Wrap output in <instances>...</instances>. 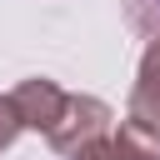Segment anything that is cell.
Returning <instances> with one entry per match:
<instances>
[{"mask_svg":"<svg viewBox=\"0 0 160 160\" xmlns=\"http://www.w3.org/2000/svg\"><path fill=\"white\" fill-rule=\"evenodd\" d=\"M145 160H160V140H155V145H150V155H145Z\"/></svg>","mask_w":160,"mask_h":160,"instance_id":"cell-6","label":"cell"},{"mask_svg":"<svg viewBox=\"0 0 160 160\" xmlns=\"http://www.w3.org/2000/svg\"><path fill=\"white\" fill-rule=\"evenodd\" d=\"M125 125L145 140H160V35L145 40L135 90H130V105H125Z\"/></svg>","mask_w":160,"mask_h":160,"instance_id":"cell-2","label":"cell"},{"mask_svg":"<svg viewBox=\"0 0 160 160\" xmlns=\"http://www.w3.org/2000/svg\"><path fill=\"white\" fill-rule=\"evenodd\" d=\"M20 130H25V115H20L15 95H0V150H10L20 140Z\"/></svg>","mask_w":160,"mask_h":160,"instance_id":"cell-5","label":"cell"},{"mask_svg":"<svg viewBox=\"0 0 160 160\" xmlns=\"http://www.w3.org/2000/svg\"><path fill=\"white\" fill-rule=\"evenodd\" d=\"M15 105H20V115H25V130H35V135H45L50 125H55V115H60V105H65V85H55V80H45V75H30V80H20L15 90Z\"/></svg>","mask_w":160,"mask_h":160,"instance_id":"cell-3","label":"cell"},{"mask_svg":"<svg viewBox=\"0 0 160 160\" xmlns=\"http://www.w3.org/2000/svg\"><path fill=\"white\" fill-rule=\"evenodd\" d=\"M110 130H115V110L100 95H75L70 90L65 105H60V115H55V125L45 130V145L60 150V155H75V150H85L90 140H100Z\"/></svg>","mask_w":160,"mask_h":160,"instance_id":"cell-1","label":"cell"},{"mask_svg":"<svg viewBox=\"0 0 160 160\" xmlns=\"http://www.w3.org/2000/svg\"><path fill=\"white\" fill-rule=\"evenodd\" d=\"M125 20H130V30H140L145 40L160 35V0H125Z\"/></svg>","mask_w":160,"mask_h":160,"instance_id":"cell-4","label":"cell"}]
</instances>
